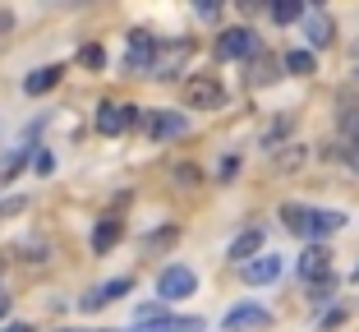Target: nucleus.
<instances>
[{
  "instance_id": "1",
  "label": "nucleus",
  "mask_w": 359,
  "mask_h": 332,
  "mask_svg": "<svg viewBox=\"0 0 359 332\" xmlns=\"http://www.w3.org/2000/svg\"><path fill=\"white\" fill-rule=\"evenodd\" d=\"M125 69L143 74V69H157V42H152V32H129V46H125Z\"/></svg>"
},
{
  "instance_id": "2",
  "label": "nucleus",
  "mask_w": 359,
  "mask_h": 332,
  "mask_svg": "<svg viewBox=\"0 0 359 332\" xmlns=\"http://www.w3.org/2000/svg\"><path fill=\"white\" fill-rule=\"evenodd\" d=\"M341 226H346V213H337V208H304V217H299V231L309 240H323L332 231H341Z\"/></svg>"
},
{
  "instance_id": "3",
  "label": "nucleus",
  "mask_w": 359,
  "mask_h": 332,
  "mask_svg": "<svg viewBox=\"0 0 359 332\" xmlns=\"http://www.w3.org/2000/svg\"><path fill=\"white\" fill-rule=\"evenodd\" d=\"M194 286H198V277H194L184 263H175V268H166V272L157 277L161 300H184V296H194Z\"/></svg>"
},
{
  "instance_id": "4",
  "label": "nucleus",
  "mask_w": 359,
  "mask_h": 332,
  "mask_svg": "<svg viewBox=\"0 0 359 332\" xmlns=\"http://www.w3.org/2000/svg\"><path fill=\"white\" fill-rule=\"evenodd\" d=\"M254 51H258V37L249 28H226L222 42H217V55H222V60H249Z\"/></svg>"
},
{
  "instance_id": "5",
  "label": "nucleus",
  "mask_w": 359,
  "mask_h": 332,
  "mask_svg": "<svg viewBox=\"0 0 359 332\" xmlns=\"http://www.w3.org/2000/svg\"><path fill=\"white\" fill-rule=\"evenodd\" d=\"M240 277L249 281V286H263V281H276L281 277V254H258V258H249L240 268Z\"/></svg>"
},
{
  "instance_id": "6",
  "label": "nucleus",
  "mask_w": 359,
  "mask_h": 332,
  "mask_svg": "<svg viewBox=\"0 0 359 332\" xmlns=\"http://www.w3.org/2000/svg\"><path fill=\"white\" fill-rule=\"evenodd\" d=\"M134 120H138V111L134 107H120V102H106V107L97 111V129H102V134H125Z\"/></svg>"
},
{
  "instance_id": "7",
  "label": "nucleus",
  "mask_w": 359,
  "mask_h": 332,
  "mask_svg": "<svg viewBox=\"0 0 359 332\" xmlns=\"http://www.w3.org/2000/svg\"><path fill=\"white\" fill-rule=\"evenodd\" d=\"M184 102H189V107H222V84H217V79H189V84H184Z\"/></svg>"
},
{
  "instance_id": "8",
  "label": "nucleus",
  "mask_w": 359,
  "mask_h": 332,
  "mask_svg": "<svg viewBox=\"0 0 359 332\" xmlns=\"http://www.w3.org/2000/svg\"><path fill=\"white\" fill-rule=\"evenodd\" d=\"M272 323V314L263 310V305H235L231 314H226V328L240 332V328H267Z\"/></svg>"
},
{
  "instance_id": "9",
  "label": "nucleus",
  "mask_w": 359,
  "mask_h": 332,
  "mask_svg": "<svg viewBox=\"0 0 359 332\" xmlns=\"http://www.w3.org/2000/svg\"><path fill=\"white\" fill-rule=\"evenodd\" d=\"M60 74H65L60 65H42V69H32V74L23 79V93H32V97H37V93H51V88L60 84Z\"/></svg>"
},
{
  "instance_id": "10",
  "label": "nucleus",
  "mask_w": 359,
  "mask_h": 332,
  "mask_svg": "<svg viewBox=\"0 0 359 332\" xmlns=\"http://www.w3.org/2000/svg\"><path fill=\"white\" fill-rule=\"evenodd\" d=\"M125 291H134V281H129V277H116V281H106V286H97L93 296H83V310H97V305H106V300H120Z\"/></svg>"
},
{
  "instance_id": "11",
  "label": "nucleus",
  "mask_w": 359,
  "mask_h": 332,
  "mask_svg": "<svg viewBox=\"0 0 359 332\" xmlns=\"http://www.w3.org/2000/svg\"><path fill=\"white\" fill-rule=\"evenodd\" d=\"M304 32H309L313 46H327L332 42V19L323 10H304Z\"/></svg>"
},
{
  "instance_id": "12",
  "label": "nucleus",
  "mask_w": 359,
  "mask_h": 332,
  "mask_svg": "<svg viewBox=\"0 0 359 332\" xmlns=\"http://www.w3.org/2000/svg\"><path fill=\"white\" fill-rule=\"evenodd\" d=\"M327 249H323V245H309L304 249V258H299V277H309V281H313V277H327Z\"/></svg>"
},
{
  "instance_id": "13",
  "label": "nucleus",
  "mask_w": 359,
  "mask_h": 332,
  "mask_svg": "<svg viewBox=\"0 0 359 332\" xmlns=\"http://www.w3.org/2000/svg\"><path fill=\"white\" fill-rule=\"evenodd\" d=\"M258 254H263V231H258V226H254V231H244V236H235V245H231L235 263H240V258L249 263V258H258Z\"/></svg>"
},
{
  "instance_id": "14",
  "label": "nucleus",
  "mask_w": 359,
  "mask_h": 332,
  "mask_svg": "<svg viewBox=\"0 0 359 332\" xmlns=\"http://www.w3.org/2000/svg\"><path fill=\"white\" fill-rule=\"evenodd\" d=\"M304 161H309V148H304V143H285V148H276V171H281V175L299 171Z\"/></svg>"
},
{
  "instance_id": "15",
  "label": "nucleus",
  "mask_w": 359,
  "mask_h": 332,
  "mask_svg": "<svg viewBox=\"0 0 359 332\" xmlns=\"http://www.w3.org/2000/svg\"><path fill=\"white\" fill-rule=\"evenodd\" d=\"M120 231H125V226H120L116 217H102V222H97V231H93V249H97V254H106V249L120 240Z\"/></svg>"
},
{
  "instance_id": "16",
  "label": "nucleus",
  "mask_w": 359,
  "mask_h": 332,
  "mask_svg": "<svg viewBox=\"0 0 359 332\" xmlns=\"http://www.w3.org/2000/svg\"><path fill=\"white\" fill-rule=\"evenodd\" d=\"M189 51H194L189 42H175V46H170V55H161V65H157V79H170V74L180 69V65L189 60Z\"/></svg>"
},
{
  "instance_id": "17",
  "label": "nucleus",
  "mask_w": 359,
  "mask_h": 332,
  "mask_svg": "<svg viewBox=\"0 0 359 332\" xmlns=\"http://www.w3.org/2000/svg\"><path fill=\"white\" fill-rule=\"evenodd\" d=\"M175 134H184V116H175V111H161L157 120H152V139H175Z\"/></svg>"
},
{
  "instance_id": "18",
  "label": "nucleus",
  "mask_w": 359,
  "mask_h": 332,
  "mask_svg": "<svg viewBox=\"0 0 359 332\" xmlns=\"http://www.w3.org/2000/svg\"><path fill=\"white\" fill-rule=\"evenodd\" d=\"M285 69H290V74H313L318 55L313 51H290V55H285Z\"/></svg>"
},
{
  "instance_id": "19",
  "label": "nucleus",
  "mask_w": 359,
  "mask_h": 332,
  "mask_svg": "<svg viewBox=\"0 0 359 332\" xmlns=\"http://www.w3.org/2000/svg\"><path fill=\"white\" fill-rule=\"evenodd\" d=\"M272 23H295V19H304V5L299 0H281V5H272Z\"/></svg>"
},
{
  "instance_id": "20",
  "label": "nucleus",
  "mask_w": 359,
  "mask_h": 332,
  "mask_svg": "<svg viewBox=\"0 0 359 332\" xmlns=\"http://www.w3.org/2000/svg\"><path fill=\"white\" fill-rule=\"evenodd\" d=\"M194 328H203L198 319H161V323H148L143 332H194Z\"/></svg>"
},
{
  "instance_id": "21",
  "label": "nucleus",
  "mask_w": 359,
  "mask_h": 332,
  "mask_svg": "<svg viewBox=\"0 0 359 332\" xmlns=\"http://www.w3.org/2000/svg\"><path fill=\"white\" fill-rule=\"evenodd\" d=\"M79 60H83L88 65V69H102V65H106V51H102V46H83V51H79Z\"/></svg>"
},
{
  "instance_id": "22",
  "label": "nucleus",
  "mask_w": 359,
  "mask_h": 332,
  "mask_svg": "<svg viewBox=\"0 0 359 332\" xmlns=\"http://www.w3.org/2000/svg\"><path fill=\"white\" fill-rule=\"evenodd\" d=\"M235 171H240V161H235V157H226V161H222V180H231Z\"/></svg>"
},
{
  "instance_id": "23",
  "label": "nucleus",
  "mask_w": 359,
  "mask_h": 332,
  "mask_svg": "<svg viewBox=\"0 0 359 332\" xmlns=\"http://www.w3.org/2000/svg\"><path fill=\"white\" fill-rule=\"evenodd\" d=\"M175 180H184V185H194V180H198V171H194V166H180V171H175Z\"/></svg>"
},
{
  "instance_id": "24",
  "label": "nucleus",
  "mask_w": 359,
  "mask_h": 332,
  "mask_svg": "<svg viewBox=\"0 0 359 332\" xmlns=\"http://www.w3.org/2000/svg\"><path fill=\"white\" fill-rule=\"evenodd\" d=\"M5 332H32V328H28V323H10V328H5Z\"/></svg>"
},
{
  "instance_id": "25",
  "label": "nucleus",
  "mask_w": 359,
  "mask_h": 332,
  "mask_svg": "<svg viewBox=\"0 0 359 332\" xmlns=\"http://www.w3.org/2000/svg\"><path fill=\"white\" fill-rule=\"evenodd\" d=\"M5 314H10V296H0V319H5Z\"/></svg>"
}]
</instances>
